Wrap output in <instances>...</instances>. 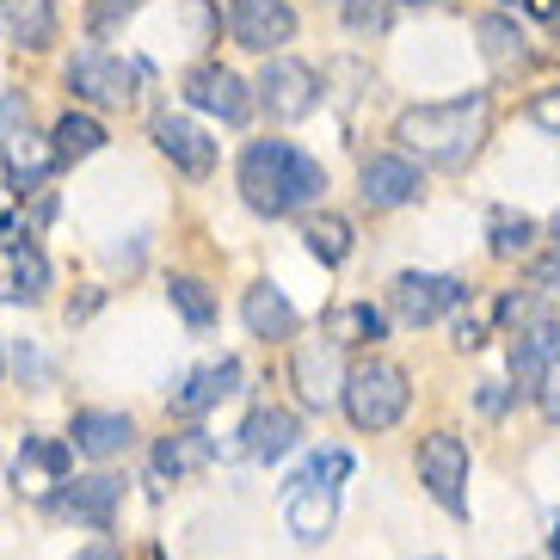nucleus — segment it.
Instances as JSON below:
<instances>
[{
	"label": "nucleus",
	"mask_w": 560,
	"mask_h": 560,
	"mask_svg": "<svg viewBox=\"0 0 560 560\" xmlns=\"http://www.w3.org/2000/svg\"><path fill=\"white\" fill-rule=\"evenodd\" d=\"M462 278H444V271H400L395 290H388V302H395V314L407 320V327H431V320H444L450 308H462Z\"/></svg>",
	"instance_id": "nucleus-6"
},
{
	"label": "nucleus",
	"mask_w": 560,
	"mask_h": 560,
	"mask_svg": "<svg viewBox=\"0 0 560 560\" xmlns=\"http://www.w3.org/2000/svg\"><path fill=\"white\" fill-rule=\"evenodd\" d=\"M555 241H560V210H555Z\"/></svg>",
	"instance_id": "nucleus-44"
},
{
	"label": "nucleus",
	"mask_w": 560,
	"mask_h": 560,
	"mask_svg": "<svg viewBox=\"0 0 560 560\" xmlns=\"http://www.w3.org/2000/svg\"><path fill=\"white\" fill-rule=\"evenodd\" d=\"M487 124H493V100L487 93H462V100H444V105H412V112H400L395 142L407 161L456 173V166H468L480 154Z\"/></svg>",
	"instance_id": "nucleus-1"
},
{
	"label": "nucleus",
	"mask_w": 560,
	"mask_h": 560,
	"mask_svg": "<svg viewBox=\"0 0 560 560\" xmlns=\"http://www.w3.org/2000/svg\"><path fill=\"white\" fill-rule=\"evenodd\" d=\"M68 86H74L86 105H100V112H124V105L136 100V68L124 62V56L93 44V50H81L68 62Z\"/></svg>",
	"instance_id": "nucleus-5"
},
{
	"label": "nucleus",
	"mask_w": 560,
	"mask_h": 560,
	"mask_svg": "<svg viewBox=\"0 0 560 560\" xmlns=\"http://www.w3.org/2000/svg\"><path fill=\"white\" fill-rule=\"evenodd\" d=\"M0 370H7V351H0Z\"/></svg>",
	"instance_id": "nucleus-46"
},
{
	"label": "nucleus",
	"mask_w": 560,
	"mask_h": 560,
	"mask_svg": "<svg viewBox=\"0 0 560 560\" xmlns=\"http://www.w3.org/2000/svg\"><path fill=\"white\" fill-rule=\"evenodd\" d=\"M50 149H56V161H86V154L105 149V124L93 112H62V124H56V136H50Z\"/></svg>",
	"instance_id": "nucleus-27"
},
{
	"label": "nucleus",
	"mask_w": 560,
	"mask_h": 560,
	"mask_svg": "<svg viewBox=\"0 0 560 560\" xmlns=\"http://www.w3.org/2000/svg\"><path fill=\"white\" fill-rule=\"evenodd\" d=\"M302 247H308L320 265H346V259H351V222H346V215H332V210L308 215V229H302Z\"/></svg>",
	"instance_id": "nucleus-28"
},
{
	"label": "nucleus",
	"mask_w": 560,
	"mask_h": 560,
	"mask_svg": "<svg viewBox=\"0 0 560 560\" xmlns=\"http://www.w3.org/2000/svg\"><path fill=\"white\" fill-rule=\"evenodd\" d=\"M229 32L241 50H259V56H278L290 37H296V13L283 0H234L229 7Z\"/></svg>",
	"instance_id": "nucleus-10"
},
{
	"label": "nucleus",
	"mask_w": 560,
	"mask_h": 560,
	"mask_svg": "<svg viewBox=\"0 0 560 560\" xmlns=\"http://www.w3.org/2000/svg\"><path fill=\"white\" fill-rule=\"evenodd\" d=\"M560 370V320H536V327H524V332H511V395H542V382Z\"/></svg>",
	"instance_id": "nucleus-8"
},
{
	"label": "nucleus",
	"mask_w": 560,
	"mask_h": 560,
	"mask_svg": "<svg viewBox=\"0 0 560 560\" xmlns=\"http://www.w3.org/2000/svg\"><path fill=\"white\" fill-rule=\"evenodd\" d=\"M25 117H32V112H25V100H19V93H13V100H0V142H7L13 130H25Z\"/></svg>",
	"instance_id": "nucleus-37"
},
{
	"label": "nucleus",
	"mask_w": 560,
	"mask_h": 560,
	"mask_svg": "<svg viewBox=\"0 0 560 560\" xmlns=\"http://www.w3.org/2000/svg\"><path fill=\"white\" fill-rule=\"evenodd\" d=\"M548 555H555V560H560V524H555V542H548Z\"/></svg>",
	"instance_id": "nucleus-43"
},
{
	"label": "nucleus",
	"mask_w": 560,
	"mask_h": 560,
	"mask_svg": "<svg viewBox=\"0 0 560 560\" xmlns=\"http://www.w3.org/2000/svg\"><path fill=\"white\" fill-rule=\"evenodd\" d=\"M50 505L62 511V517H74V524L112 529L117 505H124V480H117V475H81V480H68Z\"/></svg>",
	"instance_id": "nucleus-13"
},
{
	"label": "nucleus",
	"mask_w": 560,
	"mask_h": 560,
	"mask_svg": "<svg viewBox=\"0 0 560 560\" xmlns=\"http://www.w3.org/2000/svg\"><path fill=\"white\" fill-rule=\"evenodd\" d=\"M346 25H351V32H370V37H376L382 32V25H388V0H346Z\"/></svg>",
	"instance_id": "nucleus-33"
},
{
	"label": "nucleus",
	"mask_w": 560,
	"mask_h": 560,
	"mask_svg": "<svg viewBox=\"0 0 560 560\" xmlns=\"http://www.w3.org/2000/svg\"><path fill=\"white\" fill-rule=\"evenodd\" d=\"M493 320H499V327H511V332H524V327L542 320V302H536V290H505V296L493 302Z\"/></svg>",
	"instance_id": "nucleus-31"
},
{
	"label": "nucleus",
	"mask_w": 560,
	"mask_h": 560,
	"mask_svg": "<svg viewBox=\"0 0 560 560\" xmlns=\"http://www.w3.org/2000/svg\"><path fill=\"white\" fill-rule=\"evenodd\" d=\"M234 382H241V363L234 358H222V363H203V370H191L185 376V388H173V412H210V407H222V400L234 395Z\"/></svg>",
	"instance_id": "nucleus-23"
},
{
	"label": "nucleus",
	"mask_w": 560,
	"mask_h": 560,
	"mask_svg": "<svg viewBox=\"0 0 560 560\" xmlns=\"http://www.w3.org/2000/svg\"><path fill=\"white\" fill-rule=\"evenodd\" d=\"M346 475H351V456H346V450H327V456H314L290 487H339ZM290 487H283V493H290Z\"/></svg>",
	"instance_id": "nucleus-32"
},
{
	"label": "nucleus",
	"mask_w": 560,
	"mask_h": 560,
	"mask_svg": "<svg viewBox=\"0 0 560 560\" xmlns=\"http://www.w3.org/2000/svg\"><path fill=\"white\" fill-rule=\"evenodd\" d=\"M339 517V487H290L283 493V524L296 542H320Z\"/></svg>",
	"instance_id": "nucleus-22"
},
{
	"label": "nucleus",
	"mask_w": 560,
	"mask_h": 560,
	"mask_svg": "<svg viewBox=\"0 0 560 560\" xmlns=\"http://www.w3.org/2000/svg\"><path fill=\"white\" fill-rule=\"evenodd\" d=\"M81 560H117V548H112V542H100V548H86Z\"/></svg>",
	"instance_id": "nucleus-42"
},
{
	"label": "nucleus",
	"mask_w": 560,
	"mask_h": 560,
	"mask_svg": "<svg viewBox=\"0 0 560 560\" xmlns=\"http://www.w3.org/2000/svg\"><path fill=\"white\" fill-rule=\"evenodd\" d=\"M332 339V346H376V339H388V314L370 308V302H346V308L327 314V327H320Z\"/></svg>",
	"instance_id": "nucleus-25"
},
{
	"label": "nucleus",
	"mask_w": 560,
	"mask_h": 560,
	"mask_svg": "<svg viewBox=\"0 0 560 560\" xmlns=\"http://www.w3.org/2000/svg\"><path fill=\"white\" fill-rule=\"evenodd\" d=\"M68 438H74L68 450H81V456H93V462H112V456H124V450H130L136 425H130V412L86 407V412H74V425H68Z\"/></svg>",
	"instance_id": "nucleus-16"
},
{
	"label": "nucleus",
	"mask_w": 560,
	"mask_h": 560,
	"mask_svg": "<svg viewBox=\"0 0 560 560\" xmlns=\"http://www.w3.org/2000/svg\"><path fill=\"white\" fill-rule=\"evenodd\" d=\"M130 13H136V0H100V13H93V37H105L117 19H130Z\"/></svg>",
	"instance_id": "nucleus-36"
},
{
	"label": "nucleus",
	"mask_w": 560,
	"mask_h": 560,
	"mask_svg": "<svg viewBox=\"0 0 560 560\" xmlns=\"http://www.w3.org/2000/svg\"><path fill=\"white\" fill-rule=\"evenodd\" d=\"M419 480L450 517H468V444L456 431H431L419 444Z\"/></svg>",
	"instance_id": "nucleus-4"
},
{
	"label": "nucleus",
	"mask_w": 560,
	"mask_h": 560,
	"mask_svg": "<svg viewBox=\"0 0 560 560\" xmlns=\"http://www.w3.org/2000/svg\"><path fill=\"white\" fill-rule=\"evenodd\" d=\"M154 149L179 166L185 179H210L215 173V142L191 124V117H154Z\"/></svg>",
	"instance_id": "nucleus-15"
},
{
	"label": "nucleus",
	"mask_w": 560,
	"mask_h": 560,
	"mask_svg": "<svg viewBox=\"0 0 560 560\" xmlns=\"http://www.w3.org/2000/svg\"><path fill=\"white\" fill-rule=\"evenodd\" d=\"M241 320H247L253 339H290L302 327V314L290 308V296L271 290V283H253L247 296H241Z\"/></svg>",
	"instance_id": "nucleus-24"
},
{
	"label": "nucleus",
	"mask_w": 560,
	"mask_h": 560,
	"mask_svg": "<svg viewBox=\"0 0 560 560\" xmlns=\"http://www.w3.org/2000/svg\"><path fill=\"white\" fill-rule=\"evenodd\" d=\"M524 7H529L536 19H560V0H524Z\"/></svg>",
	"instance_id": "nucleus-41"
},
{
	"label": "nucleus",
	"mask_w": 560,
	"mask_h": 560,
	"mask_svg": "<svg viewBox=\"0 0 560 560\" xmlns=\"http://www.w3.org/2000/svg\"><path fill=\"white\" fill-rule=\"evenodd\" d=\"M50 290V259L32 241H7L0 247V302H37Z\"/></svg>",
	"instance_id": "nucleus-17"
},
{
	"label": "nucleus",
	"mask_w": 560,
	"mask_h": 560,
	"mask_svg": "<svg viewBox=\"0 0 560 560\" xmlns=\"http://www.w3.org/2000/svg\"><path fill=\"white\" fill-rule=\"evenodd\" d=\"M241 198H247V210L259 215H290L302 210V203H314L320 191H327V166L314 161V154L290 149V142H247L241 149Z\"/></svg>",
	"instance_id": "nucleus-2"
},
{
	"label": "nucleus",
	"mask_w": 560,
	"mask_h": 560,
	"mask_svg": "<svg viewBox=\"0 0 560 560\" xmlns=\"http://www.w3.org/2000/svg\"><path fill=\"white\" fill-rule=\"evenodd\" d=\"M166 296H173V308H179L191 327H210L215 320V296H210V283L203 278H173L166 283Z\"/></svg>",
	"instance_id": "nucleus-30"
},
{
	"label": "nucleus",
	"mask_w": 560,
	"mask_h": 560,
	"mask_svg": "<svg viewBox=\"0 0 560 560\" xmlns=\"http://www.w3.org/2000/svg\"><path fill=\"white\" fill-rule=\"evenodd\" d=\"M480 339H487V327H480V320H456V346L462 351H475Z\"/></svg>",
	"instance_id": "nucleus-40"
},
{
	"label": "nucleus",
	"mask_w": 560,
	"mask_h": 560,
	"mask_svg": "<svg viewBox=\"0 0 560 560\" xmlns=\"http://www.w3.org/2000/svg\"><path fill=\"white\" fill-rule=\"evenodd\" d=\"M68 468H74V450H68L62 438H25V444H19L13 487L25 499H56L68 487Z\"/></svg>",
	"instance_id": "nucleus-11"
},
{
	"label": "nucleus",
	"mask_w": 560,
	"mask_h": 560,
	"mask_svg": "<svg viewBox=\"0 0 560 560\" xmlns=\"http://www.w3.org/2000/svg\"><path fill=\"white\" fill-rule=\"evenodd\" d=\"M499 7H524V0H499Z\"/></svg>",
	"instance_id": "nucleus-45"
},
{
	"label": "nucleus",
	"mask_w": 560,
	"mask_h": 560,
	"mask_svg": "<svg viewBox=\"0 0 560 560\" xmlns=\"http://www.w3.org/2000/svg\"><path fill=\"white\" fill-rule=\"evenodd\" d=\"M487 234H493V253H499V259H524V253L536 247V222H529V215H511V210H493Z\"/></svg>",
	"instance_id": "nucleus-29"
},
{
	"label": "nucleus",
	"mask_w": 560,
	"mask_h": 560,
	"mask_svg": "<svg viewBox=\"0 0 560 560\" xmlns=\"http://www.w3.org/2000/svg\"><path fill=\"white\" fill-rule=\"evenodd\" d=\"M296 438H302V425H296V412H283V407H259L241 425V456H253V462H283L290 450H296Z\"/></svg>",
	"instance_id": "nucleus-18"
},
{
	"label": "nucleus",
	"mask_w": 560,
	"mask_h": 560,
	"mask_svg": "<svg viewBox=\"0 0 560 560\" xmlns=\"http://www.w3.org/2000/svg\"><path fill=\"white\" fill-rule=\"evenodd\" d=\"M0 25H7V37L19 50H32V56H44L56 44V32H62L56 0H0Z\"/></svg>",
	"instance_id": "nucleus-20"
},
{
	"label": "nucleus",
	"mask_w": 560,
	"mask_h": 560,
	"mask_svg": "<svg viewBox=\"0 0 560 560\" xmlns=\"http://www.w3.org/2000/svg\"><path fill=\"white\" fill-rule=\"evenodd\" d=\"M296 388L308 407H332L339 388H346V370H339V346L332 339H314V346L296 351Z\"/></svg>",
	"instance_id": "nucleus-19"
},
{
	"label": "nucleus",
	"mask_w": 560,
	"mask_h": 560,
	"mask_svg": "<svg viewBox=\"0 0 560 560\" xmlns=\"http://www.w3.org/2000/svg\"><path fill=\"white\" fill-rule=\"evenodd\" d=\"M536 407H542V419H548V425H560V370L542 382V395H536Z\"/></svg>",
	"instance_id": "nucleus-38"
},
{
	"label": "nucleus",
	"mask_w": 560,
	"mask_h": 560,
	"mask_svg": "<svg viewBox=\"0 0 560 560\" xmlns=\"http://www.w3.org/2000/svg\"><path fill=\"white\" fill-rule=\"evenodd\" d=\"M529 117H536V124H542V130L560 142V86H548V93H536V100H529Z\"/></svg>",
	"instance_id": "nucleus-34"
},
{
	"label": "nucleus",
	"mask_w": 560,
	"mask_h": 560,
	"mask_svg": "<svg viewBox=\"0 0 560 560\" xmlns=\"http://www.w3.org/2000/svg\"><path fill=\"white\" fill-rule=\"evenodd\" d=\"M56 166H62V161H56L50 136H37L32 124H25V130H13L7 142H0V173H7V191H13L19 203L37 198V191H44V179H50Z\"/></svg>",
	"instance_id": "nucleus-9"
},
{
	"label": "nucleus",
	"mask_w": 560,
	"mask_h": 560,
	"mask_svg": "<svg viewBox=\"0 0 560 560\" xmlns=\"http://www.w3.org/2000/svg\"><path fill=\"white\" fill-rule=\"evenodd\" d=\"M222 456V444H215L210 431H198V425H185V431H166L161 444H154V475H173V480H185V475H203L210 462Z\"/></svg>",
	"instance_id": "nucleus-21"
},
{
	"label": "nucleus",
	"mask_w": 560,
	"mask_h": 560,
	"mask_svg": "<svg viewBox=\"0 0 560 560\" xmlns=\"http://www.w3.org/2000/svg\"><path fill=\"white\" fill-rule=\"evenodd\" d=\"M259 100L278 124H302V117L320 105V81H314L308 62H290V56H271L259 74Z\"/></svg>",
	"instance_id": "nucleus-7"
},
{
	"label": "nucleus",
	"mask_w": 560,
	"mask_h": 560,
	"mask_svg": "<svg viewBox=\"0 0 560 560\" xmlns=\"http://www.w3.org/2000/svg\"><path fill=\"white\" fill-rule=\"evenodd\" d=\"M505 400H511V388H499V382H480V412H487V419H499V412H505Z\"/></svg>",
	"instance_id": "nucleus-39"
},
{
	"label": "nucleus",
	"mask_w": 560,
	"mask_h": 560,
	"mask_svg": "<svg viewBox=\"0 0 560 560\" xmlns=\"http://www.w3.org/2000/svg\"><path fill=\"white\" fill-rule=\"evenodd\" d=\"M185 100L198 105V112L222 117V124H247L253 100H247V81L234 74V68L222 62H198L191 74H185Z\"/></svg>",
	"instance_id": "nucleus-12"
},
{
	"label": "nucleus",
	"mask_w": 560,
	"mask_h": 560,
	"mask_svg": "<svg viewBox=\"0 0 560 560\" xmlns=\"http://www.w3.org/2000/svg\"><path fill=\"white\" fill-rule=\"evenodd\" d=\"M339 400H346V419L358 431H395L407 400H412V382L395 358H370V363H358V370H346Z\"/></svg>",
	"instance_id": "nucleus-3"
},
{
	"label": "nucleus",
	"mask_w": 560,
	"mask_h": 560,
	"mask_svg": "<svg viewBox=\"0 0 560 560\" xmlns=\"http://www.w3.org/2000/svg\"><path fill=\"white\" fill-rule=\"evenodd\" d=\"M529 290H536V296H555V290H560V253L536 259V271H529Z\"/></svg>",
	"instance_id": "nucleus-35"
},
{
	"label": "nucleus",
	"mask_w": 560,
	"mask_h": 560,
	"mask_svg": "<svg viewBox=\"0 0 560 560\" xmlns=\"http://www.w3.org/2000/svg\"><path fill=\"white\" fill-rule=\"evenodd\" d=\"M358 198L370 203V210H400V203L419 198V166L407 161V154H370L358 173Z\"/></svg>",
	"instance_id": "nucleus-14"
},
{
	"label": "nucleus",
	"mask_w": 560,
	"mask_h": 560,
	"mask_svg": "<svg viewBox=\"0 0 560 560\" xmlns=\"http://www.w3.org/2000/svg\"><path fill=\"white\" fill-rule=\"evenodd\" d=\"M475 32H480V50H487V62H493V68H505V74H511V68H529V37L517 32L505 13H487Z\"/></svg>",
	"instance_id": "nucleus-26"
}]
</instances>
